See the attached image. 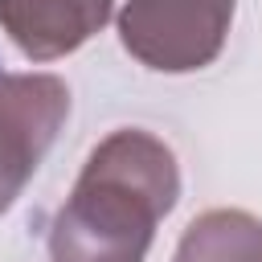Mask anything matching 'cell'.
I'll return each instance as SVG.
<instances>
[{"label": "cell", "mask_w": 262, "mask_h": 262, "mask_svg": "<svg viewBox=\"0 0 262 262\" xmlns=\"http://www.w3.org/2000/svg\"><path fill=\"white\" fill-rule=\"evenodd\" d=\"M180 201L172 147L143 131H111L82 164L49 225V262H143L156 225Z\"/></svg>", "instance_id": "6da1fadb"}, {"label": "cell", "mask_w": 262, "mask_h": 262, "mask_svg": "<svg viewBox=\"0 0 262 262\" xmlns=\"http://www.w3.org/2000/svg\"><path fill=\"white\" fill-rule=\"evenodd\" d=\"M237 0H127L119 8L123 49L156 74H192L217 61Z\"/></svg>", "instance_id": "7a4b0ae2"}, {"label": "cell", "mask_w": 262, "mask_h": 262, "mask_svg": "<svg viewBox=\"0 0 262 262\" xmlns=\"http://www.w3.org/2000/svg\"><path fill=\"white\" fill-rule=\"evenodd\" d=\"M66 119L70 86L57 74H0V213L16 205Z\"/></svg>", "instance_id": "3957f363"}, {"label": "cell", "mask_w": 262, "mask_h": 262, "mask_svg": "<svg viewBox=\"0 0 262 262\" xmlns=\"http://www.w3.org/2000/svg\"><path fill=\"white\" fill-rule=\"evenodd\" d=\"M111 16L115 0H0V29L29 61L82 49Z\"/></svg>", "instance_id": "277c9868"}, {"label": "cell", "mask_w": 262, "mask_h": 262, "mask_svg": "<svg viewBox=\"0 0 262 262\" xmlns=\"http://www.w3.org/2000/svg\"><path fill=\"white\" fill-rule=\"evenodd\" d=\"M172 262H262V221L246 209H209L188 221Z\"/></svg>", "instance_id": "5b68a950"}]
</instances>
